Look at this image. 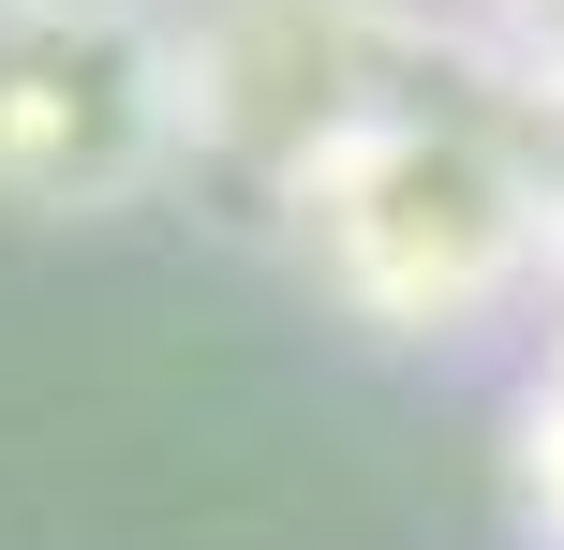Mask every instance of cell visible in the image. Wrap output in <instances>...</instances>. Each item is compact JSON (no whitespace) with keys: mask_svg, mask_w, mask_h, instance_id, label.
I'll return each mask as SVG.
<instances>
[{"mask_svg":"<svg viewBox=\"0 0 564 550\" xmlns=\"http://www.w3.org/2000/svg\"><path fill=\"white\" fill-rule=\"evenodd\" d=\"M297 268L387 343H446L490 327L550 268V179L490 134L476 105H401L371 134H341L327 164L282 194Z\"/></svg>","mask_w":564,"mask_h":550,"instance_id":"cell-1","label":"cell"},{"mask_svg":"<svg viewBox=\"0 0 564 550\" xmlns=\"http://www.w3.org/2000/svg\"><path fill=\"white\" fill-rule=\"evenodd\" d=\"M194 179L178 0H0V208L105 224Z\"/></svg>","mask_w":564,"mask_h":550,"instance_id":"cell-2","label":"cell"},{"mask_svg":"<svg viewBox=\"0 0 564 550\" xmlns=\"http://www.w3.org/2000/svg\"><path fill=\"white\" fill-rule=\"evenodd\" d=\"M535 506L564 521V387H535Z\"/></svg>","mask_w":564,"mask_h":550,"instance_id":"cell-3","label":"cell"}]
</instances>
